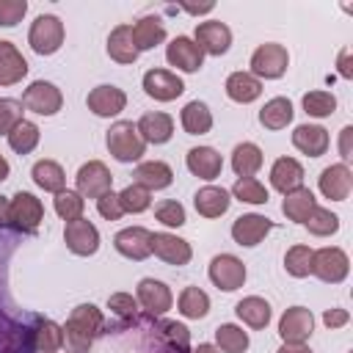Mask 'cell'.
I'll list each match as a JSON object with an SVG mask.
<instances>
[{
  "instance_id": "obj_1",
  "label": "cell",
  "mask_w": 353,
  "mask_h": 353,
  "mask_svg": "<svg viewBox=\"0 0 353 353\" xmlns=\"http://www.w3.org/2000/svg\"><path fill=\"white\" fill-rule=\"evenodd\" d=\"M105 317L94 303H80L72 309L66 325L63 328V347L66 353H88V347L94 345L97 334L102 331Z\"/></svg>"
},
{
  "instance_id": "obj_2",
  "label": "cell",
  "mask_w": 353,
  "mask_h": 353,
  "mask_svg": "<svg viewBox=\"0 0 353 353\" xmlns=\"http://www.w3.org/2000/svg\"><path fill=\"white\" fill-rule=\"evenodd\" d=\"M105 143H108V152L119 163H135L146 152V143L138 135V127L132 121H116V124H110V130L105 135Z\"/></svg>"
},
{
  "instance_id": "obj_3",
  "label": "cell",
  "mask_w": 353,
  "mask_h": 353,
  "mask_svg": "<svg viewBox=\"0 0 353 353\" xmlns=\"http://www.w3.org/2000/svg\"><path fill=\"white\" fill-rule=\"evenodd\" d=\"M28 44L39 55H52L63 44V22L55 14H41L33 19L28 30Z\"/></svg>"
},
{
  "instance_id": "obj_4",
  "label": "cell",
  "mask_w": 353,
  "mask_h": 353,
  "mask_svg": "<svg viewBox=\"0 0 353 353\" xmlns=\"http://www.w3.org/2000/svg\"><path fill=\"white\" fill-rule=\"evenodd\" d=\"M290 66V55L281 44L276 41H268V44H259L251 55V74L256 80H279Z\"/></svg>"
},
{
  "instance_id": "obj_5",
  "label": "cell",
  "mask_w": 353,
  "mask_h": 353,
  "mask_svg": "<svg viewBox=\"0 0 353 353\" xmlns=\"http://www.w3.org/2000/svg\"><path fill=\"white\" fill-rule=\"evenodd\" d=\"M350 270V259L342 248L336 245H325L312 251V276H317L325 284H339Z\"/></svg>"
},
{
  "instance_id": "obj_6",
  "label": "cell",
  "mask_w": 353,
  "mask_h": 353,
  "mask_svg": "<svg viewBox=\"0 0 353 353\" xmlns=\"http://www.w3.org/2000/svg\"><path fill=\"white\" fill-rule=\"evenodd\" d=\"M44 221V207L41 201L28 193V190H19L11 201H8V226L19 229V232H36L39 223Z\"/></svg>"
},
{
  "instance_id": "obj_7",
  "label": "cell",
  "mask_w": 353,
  "mask_h": 353,
  "mask_svg": "<svg viewBox=\"0 0 353 353\" xmlns=\"http://www.w3.org/2000/svg\"><path fill=\"white\" fill-rule=\"evenodd\" d=\"M22 105L39 116H55L63 105V97H61V88L50 80H33L25 94H22Z\"/></svg>"
},
{
  "instance_id": "obj_8",
  "label": "cell",
  "mask_w": 353,
  "mask_h": 353,
  "mask_svg": "<svg viewBox=\"0 0 353 353\" xmlns=\"http://www.w3.org/2000/svg\"><path fill=\"white\" fill-rule=\"evenodd\" d=\"M314 331V314L306 306H290L279 320V336L284 345H303Z\"/></svg>"
},
{
  "instance_id": "obj_9",
  "label": "cell",
  "mask_w": 353,
  "mask_h": 353,
  "mask_svg": "<svg viewBox=\"0 0 353 353\" xmlns=\"http://www.w3.org/2000/svg\"><path fill=\"white\" fill-rule=\"evenodd\" d=\"M74 182H77V193H80L83 199H99V196H105V193L110 190L113 174L108 171L105 163L88 160V163H83V165L77 168Z\"/></svg>"
},
{
  "instance_id": "obj_10",
  "label": "cell",
  "mask_w": 353,
  "mask_h": 353,
  "mask_svg": "<svg viewBox=\"0 0 353 353\" xmlns=\"http://www.w3.org/2000/svg\"><path fill=\"white\" fill-rule=\"evenodd\" d=\"M210 281L223 292H234L245 284V265L234 254H218L210 262Z\"/></svg>"
},
{
  "instance_id": "obj_11",
  "label": "cell",
  "mask_w": 353,
  "mask_h": 353,
  "mask_svg": "<svg viewBox=\"0 0 353 353\" xmlns=\"http://www.w3.org/2000/svg\"><path fill=\"white\" fill-rule=\"evenodd\" d=\"M193 41L199 44V50L204 55H223L232 47V30L221 19H207V22H199L196 25Z\"/></svg>"
},
{
  "instance_id": "obj_12",
  "label": "cell",
  "mask_w": 353,
  "mask_h": 353,
  "mask_svg": "<svg viewBox=\"0 0 353 353\" xmlns=\"http://www.w3.org/2000/svg\"><path fill=\"white\" fill-rule=\"evenodd\" d=\"M135 301L143 306L146 314L160 317V314H165L171 309L174 295H171L168 284H163L157 279H141L138 281V290H135Z\"/></svg>"
},
{
  "instance_id": "obj_13",
  "label": "cell",
  "mask_w": 353,
  "mask_h": 353,
  "mask_svg": "<svg viewBox=\"0 0 353 353\" xmlns=\"http://www.w3.org/2000/svg\"><path fill=\"white\" fill-rule=\"evenodd\" d=\"M63 240H66V248L77 256H91L97 254L99 248V232L91 221L85 218H77V221H69L66 229H63Z\"/></svg>"
},
{
  "instance_id": "obj_14",
  "label": "cell",
  "mask_w": 353,
  "mask_h": 353,
  "mask_svg": "<svg viewBox=\"0 0 353 353\" xmlns=\"http://www.w3.org/2000/svg\"><path fill=\"white\" fill-rule=\"evenodd\" d=\"M143 91L157 102H171L176 97H182L185 83L179 74H174L168 69H149L143 74Z\"/></svg>"
},
{
  "instance_id": "obj_15",
  "label": "cell",
  "mask_w": 353,
  "mask_h": 353,
  "mask_svg": "<svg viewBox=\"0 0 353 353\" xmlns=\"http://www.w3.org/2000/svg\"><path fill=\"white\" fill-rule=\"evenodd\" d=\"M152 254L160 256V259L168 262V265L182 268V265L190 262L193 248H190L188 240H182V237H176V234H171V232H152Z\"/></svg>"
},
{
  "instance_id": "obj_16",
  "label": "cell",
  "mask_w": 353,
  "mask_h": 353,
  "mask_svg": "<svg viewBox=\"0 0 353 353\" xmlns=\"http://www.w3.org/2000/svg\"><path fill=\"white\" fill-rule=\"evenodd\" d=\"M113 245H116V251L121 256L141 262V259H146L152 254V232L143 229V226H127V229L116 232Z\"/></svg>"
},
{
  "instance_id": "obj_17",
  "label": "cell",
  "mask_w": 353,
  "mask_h": 353,
  "mask_svg": "<svg viewBox=\"0 0 353 353\" xmlns=\"http://www.w3.org/2000/svg\"><path fill=\"white\" fill-rule=\"evenodd\" d=\"M165 61L171 66H176L179 72H199L204 63V52L199 50V44L190 36H176L165 47Z\"/></svg>"
},
{
  "instance_id": "obj_18",
  "label": "cell",
  "mask_w": 353,
  "mask_h": 353,
  "mask_svg": "<svg viewBox=\"0 0 353 353\" xmlns=\"http://www.w3.org/2000/svg\"><path fill=\"white\" fill-rule=\"evenodd\" d=\"M317 185H320V193H323L325 199H331V201H345V199L350 196V188H353V174H350V168H347L345 163H334V165L323 168Z\"/></svg>"
},
{
  "instance_id": "obj_19",
  "label": "cell",
  "mask_w": 353,
  "mask_h": 353,
  "mask_svg": "<svg viewBox=\"0 0 353 353\" xmlns=\"http://www.w3.org/2000/svg\"><path fill=\"white\" fill-rule=\"evenodd\" d=\"M273 229V221L265 218V215H256V212H248V215H240L234 223H232V237L237 245H259L265 240V234Z\"/></svg>"
},
{
  "instance_id": "obj_20",
  "label": "cell",
  "mask_w": 353,
  "mask_h": 353,
  "mask_svg": "<svg viewBox=\"0 0 353 353\" xmlns=\"http://www.w3.org/2000/svg\"><path fill=\"white\" fill-rule=\"evenodd\" d=\"M88 110L102 116V119H110V116H119L127 105V94L116 85H97L88 91Z\"/></svg>"
},
{
  "instance_id": "obj_21",
  "label": "cell",
  "mask_w": 353,
  "mask_h": 353,
  "mask_svg": "<svg viewBox=\"0 0 353 353\" xmlns=\"http://www.w3.org/2000/svg\"><path fill=\"white\" fill-rule=\"evenodd\" d=\"M270 185L284 196L303 188V165L295 157H279L270 165Z\"/></svg>"
},
{
  "instance_id": "obj_22",
  "label": "cell",
  "mask_w": 353,
  "mask_h": 353,
  "mask_svg": "<svg viewBox=\"0 0 353 353\" xmlns=\"http://www.w3.org/2000/svg\"><path fill=\"white\" fill-rule=\"evenodd\" d=\"M185 165L199 179H215V176H221L223 160L212 146H193L188 152V157H185Z\"/></svg>"
},
{
  "instance_id": "obj_23",
  "label": "cell",
  "mask_w": 353,
  "mask_h": 353,
  "mask_svg": "<svg viewBox=\"0 0 353 353\" xmlns=\"http://www.w3.org/2000/svg\"><path fill=\"white\" fill-rule=\"evenodd\" d=\"M132 182L141 185V188H146L149 193H152V190H163V188H168V185L174 182V171H171V165L163 163V160H146V163L135 165Z\"/></svg>"
},
{
  "instance_id": "obj_24",
  "label": "cell",
  "mask_w": 353,
  "mask_h": 353,
  "mask_svg": "<svg viewBox=\"0 0 353 353\" xmlns=\"http://www.w3.org/2000/svg\"><path fill=\"white\" fill-rule=\"evenodd\" d=\"M135 127H138V135L143 138V143H165L174 135V119L163 110L143 113Z\"/></svg>"
},
{
  "instance_id": "obj_25",
  "label": "cell",
  "mask_w": 353,
  "mask_h": 353,
  "mask_svg": "<svg viewBox=\"0 0 353 353\" xmlns=\"http://www.w3.org/2000/svg\"><path fill=\"white\" fill-rule=\"evenodd\" d=\"M229 204H232L229 190H223L218 185H207V188L196 190V196H193V207L201 218H221L229 210Z\"/></svg>"
},
{
  "instance_id": "obj_26",
  "label": "cell",
  "mask_w": 353,
  "mask_h": 353,
  "mask_svg": "<svg viewBox=\"0 0 353 353\" xmlns=\"http://www.w3.org/2000/svg\"><path fill=\"white\" fill-rule=\"evenodd\" d=\"M292 146L309 157H320L328 149V130H323L320 124H301L292 132Z\"/></svg>"
},
{
  "instance_id": "obj_27",
  "label": "cell",
  "mask_w": 353,
  "mask_h": 353,
  "mask_svg": "<svg viewBox=\"0 0 353 353\" xmlns=\"http://www.w3.org/2000/svg\"><path fill=\"white\" fill-rule=\"evenodd\" d=\"M28 74V61L14 41H0V85H14Z\"/></svg>"
},
{
  "instance_id": "obj_28",
  "label": "cell",
  "mask_w": 353,
  "mask_h": 353,
  "mask_svg": "<svg viewBox=\"0 0 353 353\" xmlns=\"http://www.w3.org/2000/svg\"><path fill=\"white\" fill-rule=\"evenodd\" d=\"M108 55L116 63H135L138 61V47L132 41V28L130 25H116L108 36Z\"/></svg>"
},
{
  "instance_id": "obj_29",
  "label": "cell",
  "mask_w": 353,
  "mask_h": 353,
  "mask_svg": "<svg viewBox=\"0 0 353 353\" xmlns=\"http://www.w3.org/2000/svg\"><path fill=\"white\" fill-rule=\"evenodd\" d=\"M259 94H262V80H256L251 72H232L226 77V97L232 102L248 105V102L259 99Z\"/></svg>"
},
{
  "instance_id": "obj_30",
  "label": "cell",
  "mask_w": 353,
  "mask_h": 353,
  "mask_svg": "<svg viewBox=\"0 0 353 353\" xmlns=\"http://www.w3.org/2000/svg\"><path fill=\"white\" fill-rule=\"evenodd\" d=\"M63 347V328L52 320H36L30 331V350L36 353H58Z\"/></svg>"
},
{
  "instance_id": "obj_31",
  "label": "cell",
  "mask_w": 353,
  "mask_h": 353,
  "mask_svg": "<svg viewBox=\"0 0 353 353\" xmlns=\"http://www.w3.org/2000/svg\"><path fill=\"white\" fill-rule=\"evenodd\" d=\"M130 28H132V41H135L138 52L154 50L157 44L165 41V28H163L160 17H141V19H138L135 25H130Z\"/></svg>"
},
{
  "instance_id": "obj_32",
  "label": "cell",
  "mask_w": 353,
  "mask_h": 353,
  "mask_svg": "<svg viewBox=\"0 0 353 353\" xmlns=\"http://www.w3.org/2000/svg\"><path fill=\"white\" fill-rule=\"evenodd\" d=\"M295 110H292V102L287 97H273L265 102V108L259 110V124L265 130H284L290 121H292Z\"/></svg>"
},
{
  "instance_id": "obj_33",
  "label": "cell",
  "mask_w": 353,
  "mask_h": 353,
  "mask_svg": "<svg viewBox=\"0 0 353 353\" xmlns=\"http://www.w3.org/2000/svg\"><path fill=\"white\" fill-rule=\"evenodd\" d=\"M30 176H33V182H36L41 190H47V193H61V190L66 188V174H63L61 163H55V160H39V163L30 168Z\"/></svg>"
},
{
  "instance_id": "obj_34",
  "label": "cell",
  "mask_w": 353,
  "mask_h": 353,
  "mask_svg": "<svg viewBox=\"0 0 353 353\" xmlns=\"http://www.w3.org/2000/svg\"><path fill=\"white\" fill-rule=\"evenodd\" d=\"M234 312H237V317L248 325V328H265L268 323H270V303L265 301V298H259V295H248V298H243L237 306H234Z\"/></svg>"
},
{
  "instance_id": "obj_35",
  "label": "cell",
  "mask_w": 353,
  "mask_h": 353,
  "mask_svg": "<svg viewBox=\"0 0 353 353\" xmlns=\"http://www.w3.org/2000/svg\"><path fill=\"white\" fill-rule=\"evenodd\" d=\"M179 121H182V127H185L188 135H204L212 127V113H210V108L201 99H193V102H188L182 108Z\"/></svg>"
},
{
  "instance_id": "obj_36",
  "label": "cell",
  "mask_w": 353,
  "mask_h": 353,
  "mask_svg": "<svg viewBox=\"0 0 353 353\" xmlns=\"http://www.w3.org/2000/svg\"><path fill=\"white\" fill-rule=\"evenodd\" d=\"M232 168L237 176H254L262 168V149L251 141H243L232 149Z\"/></svg>"
},
{
  "instance_id": "obj_37",
  "label": "cell",
  "mask_w": 353,
  "mask_h": 353,
  "mask_svg": "<svg viewBox=\"0 0 353 353\" xmlns=\"http://www.w3.org/2000/svg\"><path fill=\"white\" fill-rule=\"evenodd\" d=\"M314 207H317V201L309 188H298V190L287 193L281 201V212L287 215V221H295V223H303Z\"/></svg>"
},
{
  "instance_id": "obj_38",
  "label": "cell",
  "mask_w": 353,
  "mask_h": 353,
  "mask_svg": "<svg viewBox=\"0 0 353 353\" xmlns=\"http://www.w3.org/2000/svg\"><path fill=\"white\" fill-rule=\"evenodd\" d=\"M176 306H179V314L182 317L199 320V317H207V312H210V295L204 290H199V287H185L179 292Z\"/></svg>"
},
{
  "instance_id": "obj_39",
  "label": "cell",
  "mask_w": 353,
  "mask_h": 353,
  "mask_svg": "<svg viewBox=\"0 0 353 353\" xmlns=\"http://www.w3.org/2000/svg\"><path fill=\"white\" fill-rule=\"evenodd\" d=\"M8 146L17 152V154H28V152H33L36 146H39V138H41V132H39V127L33 124V121H28V119H22L8 135Z\"/></svg>"
},
{
  "instance_id": "obj_40",
  "label": "cell",
  "mask_w": 353,
  "mask_h": 353,
  "mask_svg": "<svg viewBox=\"0 0 353 353\" xmlns=\"http://www.w3.org/2000/svg\"><path fill=\"white\" fill-rule=\"evenodd\" d=\"M215 342L223 353H243L248 347V334L234 323H223L215 328Z\"/></svg>"
},
{
  "instance_id": "obj_41",
  "label": "cell",
  "mask_w": 353,
  "mask_h": 353,
  "mask_svg": "<svg viewBox=\"0 0 353 353\" xmlns=\"http://www.w3.org/2000/svg\"><path fill=\"white\" fill-rule=\"evenodd\" d=\"M52 207H55V212L69 223V221H77V218H83V210H85V199L77 193V190H69V188H63L61 193H55V199H52Z\"/></svg>"
},
{
  "instance_id": "obj_42",
  "label": "cell",
  "mask_w": 353,
  "mask_h": 353,
  "mask_svg": "<svg viewBox=\"0 0 353 353\" xmlns=\"http://www.w3.org/2000/svg\"><path fill=\"white\" fill-rule=\"evenodd\" d=\"M232 193L237 201H245V204H268V188L254 176H237V182L232 185Z\"/></svg>"
},
{
  "instance_id": "obj_43",
  "label": "cell",
  "mask_w": 353,
  "mask_h": 353,
  "mask_svg": "<svg viewBox=\"0 0 353 353\" xmlns=\"http://www.w3.org/2000/svg\"><path fill=\"white\" fill-rule=\"evenodd\" d=\"M303 226H306L309 234H314V237H328V234H334V232L339 229V215H334V212L325 210V207H314V210L309 212V218L303 221Z\"/></svg>"
},
{
  "instance_id": "obj_44",
  "label": "cell",
  "mask_w": 353,
  "mask_h": 353,
  "mask_svg": "<svg viewBox=\"0 0 353 353\" xmlns=\"http://www.w3.org/2000/svg\"><path fill=\"white\" fill-rule=\"evenodd\" d=\"M303 110L306 116H314V119H325L336 110V97L331 91H309L303 94Z\"/></svg>"
},
{
  "instance_id": "obj_45",
  "label": "cell",
  "mask_w": 353,
  "mask_h": 353,
  "mask_svg": "<svg viewBox=\"0 0 353 353\" xmlns=\"http://www.w3.org/2000/svg\"><path fill=\"white\" fill-rule=\"evenodd\" d=\"M284 268L290 276L295 279H303L312 273V248L309 245H292L287 254H284Z\"/></svg>"
},
{
  "instance_id": "obj_46",
  "label": "cell",
  "mask_w": 353,
  "mask_h": 353,
  "mask_svg": "<svg viewBox=\"0 0 353 353\" xmlns=\"http://www.w3.org/2000/svg\"><path fill=\"white\" fill-rule=\"evenodd\" d=\"M119 201H121V210L124 212H132V215H138V212H143V210H149V204H152V193L146 190V188H141V185H127L121 193H119Z\"/></svg>"
},
{
  "instance_id": "obj_47",
  "label": "cell",
  "mask_w": 353,
  "mask_h": 353,
  "mask_svg": "<svg viewBox=\"0 0 353 353\" xmlns=\"http://www.w3.org/2000/svg\"><path fill=\"white\" fill-rule=\"evenodd\" d=\"M154 218L163 223V226H168V229H179V226H185V207L179 204V201H174V199H168V201H160L157 207H154Z\"/></svg>"
},
{
  "instance_id": "obj_48",
  "label": "cell",
  "mask_w": 353,
  "mask_h": 353,
  "mask_svg": "<svg viewBox=\"0 0 353 353\" xmlns=\"http://www.w3.org/2000/svg\"><path fill=\"white\" fill-rule=\"evenodd\" d=\"M25 105L19 99H11V97H3L0 99V135H8L19 121H22V110Z\"/></svg>"
},
{
  "instance_id": "obj_49",
  "label": "cell",
  "mask_w": 353,
  "mask_h": 353,
  "mask_svg": "<svg viewBox=\"0 0 353 353\" xmlns=\"http://www.w3.org/2000/svg\"><path fill=\"white\" fill-rule=\"evenodd\" d=\"M157 331H160V336H163L171 347H176V350H188V345H190V331H188L182 323L165 320V323L157 325Z\"/></svg>"
},
{
  "instance_id": "obj_50",
  "label": "cell",
  "mask_w": 353,
  "mask_h": 353,
  "mask_svg": "<svg viewBox=\"0 0 353 353\" xmlns=\"http://www.w3.org/2000/svg\"><path fill=\"white\" fill-rule=\"evenodd\" d=\"M108 309H110L113 314L124 317V320H132V317L138 314V301H135L132 295H127V292H113V295L108 298Z\"/></svg>"
},
{
  "instance_id": "obj_51",
  "label": "cell",
  "mask_w": 353,
  "mask_h": 353,
  "mask_svg": "<svg viewBox=\"0 0 353 353\" xmlns=\"http://www.w3.org/2000/svg\"><path fill=\"white\" fill-rule=\"evenodd\" d=\"M25 14H28L25 0H0V25L3 28H14L17 22H22Z\"/></svg>"
},
{
  "instance_id": "obj_52",
  "label": "cell",
  "mask_w": 353,
  "mask_h": 353,
  "mask_svg": "<svg viewBox=\"0 0 353 353\" xmlns=\"http://www.w3.org/2000/svg\"><path fill=\"white\" fill-rule=\"evenodd\" d=\"M97 210H99V215H102L105 221H119V218L124 215L121 201H119V193H113V190H108L105 196L97 199Z\"/></svg>"
},
{
  "instance_id": "obj_53",
  "label": "cell",
  "mask_w": 353,
  "mask_h": 353,
  "mask_svg": "<svg viewBox=\"0 0 353 353\" xmlns=\"http://www.w3.org/2000/svg\"><path fill=\"white\" fill-rule=\"evenodd\" d=\"M347 320H350V314L345 309H325V314H323V323L328 328H342Z\"/></svg>"
},
{
  "instance_id": "obj_54",
  "label": "cell",
  "mask_w": 353,
  "mask_h": 353,
  "mask_svg": "<svg viewBox=\"0 0 353 353\" xmlns=\"http://www.w3.org/2000/svg\"><path fill=\"white\" fill-rule=\"evenodd\" d=\"M350 135H353V127H345L342 135H339V154L347 160L350 157Z\"/></svg>"
},
{
  "instance_id": "obj_55",
  "label": "cell",
  "mask_w": 353,
  "mask_h": 353,
  "mask_svg": "<svg viewBox=\"0 0 353 353\" xmlns=\"http://www.w3.org/2000/svg\"><path fill=\"white\" fill-rule=\"evenodd\" d=\"M339 74H342V77H353V69H350V50H342V52H339Z\"/></svg>"
},
{
  "instance_id": "obj_56",
  "label": "cell",
  "mask_w": 353,
  "mask_h": 353,
  "mask_svg": "<svg viewBox=\"0 0 353 353\" xmlns=\"http://www.w3.org/2000/svg\"><path fill=\"white\" fill-rule=\"evenodd\" d=\"M276 353H312V347H306V345H281Z\"/></svg>"
},
{
  "instance_id": "obj_57",
  "label": "cell",
  "mask_w": 353,
  "mask_h": 353,
  "mask_svg": "<svg viewBox=\"0 0 353 353\" xmlns=\"http://www.w3.org/2000/svg\"><path fill=\"white\" fill-rule=\"evenodd\" d=\"M0 226H8V199L0 196Z\"/></svg>"
},
{
  "instance_id": "obj_58",
  "label": "cell",
  "mask_w": 353,
  "mask_h": 353,
  "mask_svg": "<svg viewBox=\"0 0 353 353\" xmlns=\"http://www.w3.org/2000/svg\"><path fill=\"white\" fill-rule=\"evenodd\" d=\"M8 171H11V165H8V160H6L3 154H0V182H3L6 176H8Z\"/></svg>"
},
{
  "instance_id": "obj_59",
  "label": "cell",
  "mask_w": 353,
  "mask_h": 353,
  "mask_svg": "<svg viewBox=\"0 0 353 353\" xmlns=\"http://www.w3.org/2000/svg\"><path fill=\"white\" fill-rule=\"evenodd\" d=\"M193 353H221V350H218L215 345H207V342H201V345H199Z\"/></svg>"
}]
</instances>
